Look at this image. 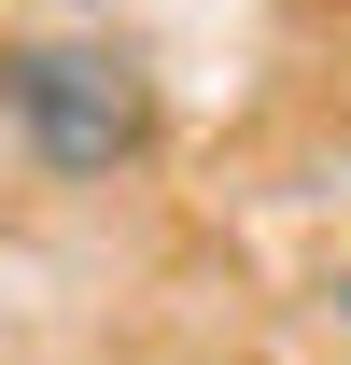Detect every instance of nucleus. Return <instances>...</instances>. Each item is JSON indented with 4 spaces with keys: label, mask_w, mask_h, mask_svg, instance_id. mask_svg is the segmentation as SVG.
Returning a JSON list of instances; mask_svg holds the SVG:
<instances>
[{
    "label": "nucleus",
    "mask_w": 351,
    "mask_h": 365,
    "mask_svg": "<svg viewBox=\"0 0 351 365\" xmlns=\"http://www.w3.org/2000/svg\"><path fill=\"white\" fill-rule=\"evenodd\" d=\"M0 127L14 155L56 182H113L155 155L169 127V98H155V56L85 29V14H43V29H0Z\"/></svg>",
    "instance_id": "f257e3e1"
},
{
    "label": "nucleus",
    "mask_w": 351,
    "mask_h": 365,
    "mask_svg": "<svg viewBox=\"0 0 351 365\" xmlns=\"http://www.w3.org/2000/svg\"><path fill=\"white\" fill-rule=\"evenodd\" d=\"M0 14H98V0H0Z\"/></svg>",
    "instance_id": "f03ea898"
},
{
    "label": "nucleus",
    "mask_w": 351,
    "mask_h": 365,
    "mask_svg": "<svg viewBox=\"0 0 351 365\" xmlns=\"http://www.w3.org/2000/svg\"><path fill=\"white\" fill-rule=\"evenodd\" d=\"M337 323H351V253H337Z\"/></svg>",
    "instance_id": "7ed1b4c3"
}]
</instances>
